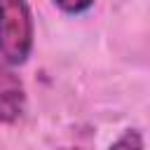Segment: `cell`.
<instances>
[{"mask_svg":"<svg viewBox=\"0 0 150 150\" xmlns=\"http://www.w3.org/2000/svg\"><path fill=\"white\" fill-rule=\"evenodd\" d=\"M33 49V16L26 0H0V56L19 66Z\"/></svg>","mask_w":150,"mask_h":150,"instance_id":"obj_1","label":"cell"},{"mask_svg":"<svg viewBox=\"0 0 150 150\" xmlns=\"http://www.w3.org/2000/svg\"><path fill=\"white\" fill-rule=\"evenodd\" d=\"M26 110V89L19 75L5 63H0V122L12 124Z\"/></svg>","mask_w":150,"mask_h":150,"instance_id":"obj_2","label":"cell"},{"mask_svg":"<svg viewBox=\"0 0 150 150\" xmlns=\"http://www.w3.org/2000/svg\"><path fill=\"white\" fill-rule=\"evenodd\" d=\"M54 2H56L59 9H63L68 14H80V12H84L94 5V0H54Z\"/></svg>","mask_w":150,"mask_h":150,"instance_id":"obj_3","label":"cell"},{"mask_svg":"<svg viewBox=\"0 0 150 150\" xmlns=\"http://www.w3.org/2000/svg\"><path fill=\"white\" fill-rule=\"evenodd\" d=\"M112 145H136V148H141V145H143V138H141L136 131H127V136L117 138Z\"/></svg>","mask_w":150,"mask_h":150,"instance_id":"obj_4","label":"cell"}]
</instances>
